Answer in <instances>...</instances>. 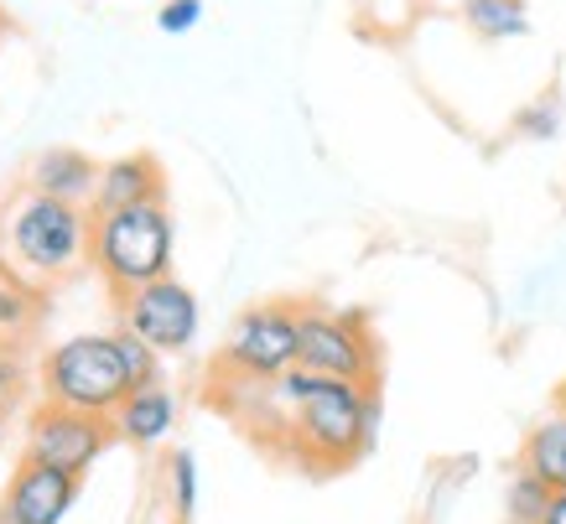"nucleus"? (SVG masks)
<instances>
[{"instance_id": "1", "label": "nucleus", "mask_w": 566, "mask_h": 524, "mask_svg": "<svg viewBox=\"0 0 566 524\" xmlns=\"http://www.w3.org/2000/svg\"><path fill=\"white\" fill-rule=\"evenodd\" d=\"M255 400L271 416L255 426V437L281 431L296 462H307L317 473L354 468L379 437V385L359 379H327L312 369H286L271 385H250Z\"/></svg>"}, {"instance_id": "2", "label": "nucleus", "mask_w": 566, "mask_h": 524, "mask_svg": "<svg viewBox=\"0 0 566 524\" xmlns=\"http://www.w3.org/2000/svg\"><path fill=\"white\" fill-rule=\"evenodd\" d=\"M94 250V213L36 187H21L0 208V271L27 281L32 291L57 286L88 265Z\"/></svg>"}, {"instance_id": "3", "label": "nucleus", "mask_w": 566, "mask_h": 524, "mask_svg": "<svg viewBox=\"0 0 566 524\" xmlns=\"http://www.w3.org/2000/svg\"><path fill=\"white\" fill-rule=\"evenodd\" d=\"M177 254V223L167 203H140L120 213H94V250L88 271L104 281V291L120 302L130 291L151 286L161 275H172Z\"/></svg>"}, {"instance_id": "4", "label": "nucleus", "mask_w": 566, "mask_h": 524, "mask_svg": "<svg viewBox=\"0 0 566 524\" xmlns=\"http://www.w3.org/2000/svg\"><path fill=\"white\" fill-rule=\"evenodd\" d=\"M36 385H42V400H52V406L88 410V416L109 421L130 400L136 379L125 369L115 333H78V338H63L57 348H48Z\"/></svg>"}, {"instance_id": "5", "label": "nucleus", "mask_w": 566, "mask_h": 524, "mask_svg": "<svg viewBox=\"0 0 566 524\" xmlns=\"http://www.w3.org/2000/svg\"><path fill=\"white\" fill-rule=\"evenodd\" d=\"M296 322H302V306L292 302L244 306L223 338L219 374L229 385H271L286 369H296Z\"/></svg>"}, {"instance_id": "6", "label": "nucleus", "mask_w": 566, "mask_h": 524, "mask_svg": "<svg viewBox=\"0 0 566 524\" xmlns=\"http://www.w3.org/2000/svg\"><path fill=\"white\" fill-rule=\"evenodd\" d=\"M296 364L327 379H359L379 385V343L364 312H333V306H302L296 322Z\"/></svg>"}, {"instance_id": "7", "label": "nucleus", "mask_w": 566, "mask_h": 524, "mask_svg": "<svg viewBox=\"0 0 566 524\" xmlns=\"http://www.w3.org/2000/svg\"><path fill=\"white\" fill-rule=\"evenodd\" d=\"M115 441V426L104 416H88V410H69V406H42L27 416V431H21V457L32 462H48V468H63V473L84 478L94 462L104 457V447Z\"/></svg>"}, {"instance_id": "8", "label": "nucleus", "mask_w": 566, "mask_h": 524, "mask_svg": "<svg viewBox=\"0 0 566 524\" xmlns=\"http://www.w3.org/2000/svg\"><path fill=\"white\" fill-rule=\"evenodd\" d=\"M120 327L136 333L156 348V354H188L198 343V327H203V306L192 296V286H182L177 275H161L151 286L120 296Z\"/></svg>"}, {"instance_id": "9", "label": "nucleus", "mask_w": 566, "mask_h": 524, "mask_svg": "<svg viewBox=\"0 0 566 524\" xmlns=\"http://www.w3.org/2000/svg\"><path fill=\"white\" fill-rule=\"evenodd\" d=\"M78 483H84V478L21 457V468L11 473L6 499H0V524H63V514H69L73 499H78Z\"/></svg>"}, {"instance_id": "10", "label": "nucleus", "mask_w": 566, "mask_h": 524, "mask_svg": "<svg viewBox=\"0 0 566 524\" xmlns=\"http://www.w3.org/2000/svg\"><path fill=\"white\" fill-rule=\"evenodd\" d=\"M140 203H167V171H161V161L151 151H130L104 161L88 213H120V208H140Z\"/></svg>"}, {"instance_id": "11", "label": "nucleus", "mask_w": 566, "mask_h": 524, "mask_svg": "<svg viewBox=\"0 0 566 524\" xmlns=\"http://www.w3.org/2000/svg\"><path fill=\"white\" fill-rule=\"evenodd\" d=\"M109 426H115V441H125V447H140V452L161 447L177 431V395L167 389V379L130 389V400L109 416Z\"/></svg>"}, {"instance_id": "12", "label": "nucleus", "mask_w": 566, "mask_h": 524, "mask_svg": "<svg viewBox=\"0 0 566 524\" xmlns=\"http://www.w3.org/2000/svg\"><path fill=\"white\" fill-rule=\"evenodd\" d=\"M99 167L88 151H73V146H48L36 151L32 171H27V187L48 192V198H63V203L88 208L94 203V187H99Z\"/></svg>"}, {"instance_id": "13", "label": "nucleus", "mask_w": 566, "mask_h": 524, "mask_svg": "<svg viewBox=\"0 0 566 524\" xmlns=\"http://www.w3.org/2000/svg\"><path fill=\"white\" fill-rule=\"evenodd\" d=\"M520 468H531V473H541L556 493H566V416L562 410L541 416V421L525 431V441H520Z\"/></svg>"}, {"instance_id": "14", "label": "nucleus", "mask_w": 566, "mask_h": 524, "mask_svg": "<svg viewBox=\"0 0 566 524\" xmlns=\"http://www.w3.org/2000/svg\"><path fill=\"white\" fill-rule=\"evenodd\" d=\"M463 21L483 42H515L531 32V6L525 0H463Z\"/></svg>"}, {"instance_id": "15", "label": "nucleus", "mask_w": 566, "mask_h": 524, "mask_svg": "<svg viewBox=\"0 0 566 524\" xmlns=\"http://www.w3.org/2000/svg\"><path fill=\"white\" fill-rule=\"evenodd\" d=\"M36 327V291L0 271V354H21Z\"/></svg>"}, {"instance_id": "16", "label": "nucleus", "mask_w": 566, "mask_h": 524, "mask_svg": "<svg viewBox=\"0 0 566 524\" xmlns=\"http://www.w3.org/2000/svg\"><path fill=\"white\" fill-rule=\"evenodd\" d=\"M551 499H556V489H551L541 473H531V468H515L510 473V483H504V520H520V524H541L546 520Z\"/></svg>"}, {"instance_id": "17", "label": "nucleus", "mask_w": 566, "mask_h": 524, "mask_svg": "<svg viewBox=\"0 0 566 524\" xmlns=\"http://www.w3.org/2000/svg\"><path fill=\"white\" fill-rule=\"evenodd\" d=\"M115 338H120V354H125V369H130V379L140 385H161V358L146 338H136V333H125V327H115Z\"/></svg>"}, {"instance_id": "18", "label": "nucleus", "mask_w": 566, "mask_h": 524, "mask_svg": "<svg viewBox=\"0 0 566 524\" xmlns=\"http://www.w3.org/2000/svg\"><path fill=\"white\" fill-rule=\"evenodd\" d=\"M172 514L182 524L192 520V509H198V457L192 452H172Z\"/></svg>"}, {"instance_id": "19", "label": "nucleus", "mask_w": 566, "mask_h": 524, "mask_svg": "<svg viewBox=\"0 0 566 524\" xmlns=\"http://www.w3.org/2000/svg\"><path fill=\"white\" fill-rule=\"evenodd\" d=\"M515 130L525 140H556V130H562V104H556V94L525 104V109L515 115Z\"/></svg>"}, {"instance_id": "20", "label": "nucleus", "mask_w": 566, "mask_h": 524, "mask_svg": "<svg viewBox=\"0 0 566 524\" xmlns=\"http://www.w3.org/2000/svg\"><path fill=\"white\" fill-rule=\"evenodd\" d=\"M198 21H203V0H161V11H156V27L167 36L192 32Z\"/></svg>"}, {"instance_id": "21", "label": "nucleus", "mask_w": 566, "mask_h": 524, "mask_svg": "<svg viewBox=\"0 0 566 524\" xmlns=\"http://www.w3.org/2000/svg\"><path fill=\"white\" fill-rule=\"evenodd\" d=\"M27 389V369H21L17 354H0V416H11V406L21 400Z\"/></svg>"}, {"instance_id": "22", "label": "nucleus", "mask_w": 566, "mask_h": 524, "mask_svg": "<svg viewBox=\"0 0 566 524\" xmlns=\"http://www.w3.org/2000/svg\"><path fill=\"white\" fill-rule=\"evenodd\" d=\"M541 524H566V493H556V499H551V509H546V520Z\"/></svg>"}, {"instance_id": "23", "label": "nucleus", "mask_w": 566, "mask_h": 524, "mask_svg": "<svg viewBox=\"0 0 566 524\" xmlns=\"http://www.w3.org/2000/svg\"><path fill=\"white\" fill-rule=\"evenodd\" d=\"M551 410H562V416H566V379L556 385V395H551Z\"/></svg>"}, {"instance_id": "24", "label": "nucleus", "mask_w": 566, "mask_h": 524, "mask_svg": "<svg viewBox=\"0 0 566 524\" xmlns=\"http://www.w3.org/2000/svg\"><path fill=\"white\" fill-rule=\"evenodd\" d=\"M0 437H6V416H0Z\"/></svg>"}, {"instance_id": "25", "label": "nucleus", "mask_w": 566, "mask_h": 524, "mask_svg": "<svg viewBox=\"0 0 566 524\" xmlns=\"http://www.w3.org/2000/svg\"><path fill=\"white\" fill-rule=\"evenodd\" d=\"M504 524H520V520H504Z\"/></svg>"}]
</instances>
